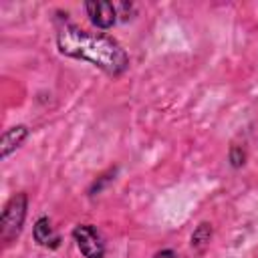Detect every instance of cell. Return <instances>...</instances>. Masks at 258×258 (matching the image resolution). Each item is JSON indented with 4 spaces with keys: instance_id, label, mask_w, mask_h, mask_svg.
I'll return each mask as SVG.
<instances>
[{
    "instance_id": "6da1fadb",
    "label": "cell",
    "mask_w": 258,
    "mask_h": 258,
    "mask_svg": "<svg viewBox=\"0 0 258 258\" xmlns=\"http://www.w3.org/2000/svg\"><path fill=\"white\" fill-rule=\"evenodd\" d=\"M56 44L62 54L89 60L109 75H121L129 64V56L117 40L103 32L83 30L71 22L58 26Z\"/></svg>"
},
{
    "instance_id": "7a4b0ae2",
    "label": "cell",
    "mask_w": 258,
    "mask_h": 258,
    "mask_svg": "<svg viewBox=\"0 0 258 258\" xmlns=\"http://www.w3.org/2000/svg\"><path fill=\"white\" fill-rule=\"evenodd\" d=\"M24 216H26V196L16 194L6 204L2 212V220H0V236L4 244H10V240H14L20 234Z\"/></svg>"
},
{
    "instance_id": "3957f363",
    "label": "cell",
    "mask_w": 258,
    "mask_h": 258,
    "mask_svg": "<svg viewBox=\"0 0 258 258\" xmlns=\"http://www.w3.org/2000/svg\"><path fill=\"white\" fill-rule=\"evenodd\" d=\"M79 250L85 254V258H103V238L97 232V228L85 224V226H77L73 232Z\"/></svg>"
},
{
    "instance_id": "277c9868",
    "label": "cell",
    "mask_w": 258,
    "mask_h": 258,
    "mask_svg": "<svg viewBox=\"0 0 258 258\" xmlns=\"http://www.w3.org/2000/svg\"><path fill=\"white\" fill-rule=\"evenodd\" d=\"M85 10L91 18V22L99 28H109L115 24L117 18V10L111 2L107 0H93V2H85Z\"/></svg>"
},
{
    "instance_id": "5b68a950",
    "label": "cell",
    "mask_w": 258,
    "mask_h": 258,
    "mask_svg": "<svg viewBox=\"0 0 258 258\" xmlns=\"http://www.w3.org/2000/svg\"><path fill=\"white\" fill-rule=\"evenodd\" d=\"M28 135V129L24 125H18V127H10L4 131L2 135V141H0V149H2V157H8Z\"/></svg>"
},
{
    "instance_id": "8992f818",
    "label": "cell",
    "mask_w": 258,
    "mask_h": 258,
    "mask_svg": "<svg viewBox=\"0 0 258 258\" xmlns=\"http://www.w3.org/2000/svg\"><path fill=\"white\" fill-rule=\"evenodd\" d=\"M34 240L40 246H50V248H56L58 246V234L50 226V220L48 218L36 220V224H34Z\"/></svg>"
},
{
    "instance_id": "52a82bcc",
    "label": "cell",
    "mask_w": 258,
    "mask_h": 258,
    "mask_svg": "<svg viewBox=\"0 0 258 258\" xmlns=\"http://www.w3.org/2000/svg\"><path fill=\"white\" fill-rule=\"evenodd\" d=\"M210 238H212V228H210L208 224H202V226L194 232V236H191V246L198 248V250H204V248L208 246Z\"/></svg>"
},
{
    "instance_id": "ba28073f",
    "label": "cell",
    "mask_w": 258,
    "mask_h": 258,
    "mask_svg": "<svg viewBox=\"0 0 258 258\" xmlns=\"http://www.w3.org/2000/svg\"><path fill=\"white\" fill-rule=\"evenodd\" d=\"M153 258H177V254L171 252V250H161V252H157Z\"/></svg>"
}]
</instances>
